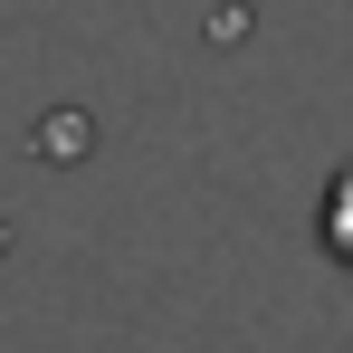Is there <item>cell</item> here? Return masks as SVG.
<instances>
[{"instance_id":"cell-1","label":"cell","mask_w":353,"mask_h":353,"mask_svg":"<svg viewBox=\"0 0 353 353\" xmlns=\"http://www.w3.org/2000/svg\"><path fill=\"white\" fill-rule=\"evenodd\" d=\"M315 230H325V248H334V258L353 268V163L325 181V220H315Z\"/></svg>"}]
</instances>
